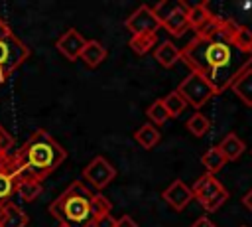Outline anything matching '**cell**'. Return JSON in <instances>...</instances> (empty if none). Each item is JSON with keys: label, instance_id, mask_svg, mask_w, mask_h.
<instances>
[{"label": "cell", "instance_id": "35", "mask_svg": "<svg viewBox=\"0 0 252 227\" xmlns=\"http://www.w3.org/2000/svg\"><path fill=\"white\" fill-rule=\"evenodd\" d=\"M59 227H63V225H59Z\"/></svg>", "mask_w": 252, "mask_h": 227}, {"label": "cell", "instance_id": "12", "mask_svg": "<svg viewBox=\"0 0 252 227\" xmlns=\"http://www.w3.org/2000/svg\"><path fill=\"white\" fill-rule=\"evenodd\" d=\"M28 221V213L14 201L0 203V227H26Z\"/></svg>", "mask_w": 252, "mask_h": 227}, {"label": "cell", "instance_id": "29", "mask_svg": "<svg viewBox=\"0 0 252 227\" xmlns=\"http://www.w3.org/2000/svg\"><path fill=\"white\" fill-rule=\"evenodd\" d=\"M14 150H18V148H16V142H14V136L0 124V154L14 152Z\"/></svg>", "mask_w": 252, "mask_h": 227}, {"label": "cell", "instance_id": "27", "mask_svg": "<svg viewBox=\"0 0 252 227\" xmlns=\"http://www.w3.org/2000/svg\"><path fill=\"white\" fill-rule=\"evenodd\" d=\"M14 193H16V176L0 172V203L10 201Z\"/></svg>", "mask_w": 252, "mask_h": 227}, {"label": "cell", "instance_id": "20", "mask_svg": "<svg viewBox=\"0 0 252 227\" xmlns=\"http://www.w3.org/2000/svg\"><path fill=\"white\" fill-rule=\"evenodd\" d=\"M41 191H43L41 182H35V180H16V193L24 201H33Z\"/></svg>", "mask_w": 252, "mask_h": 227}, {"label": "cell", "instance_id": "14", "mask_svg": "<svg viewBox=\"0 0 252 227\" xmlns=\"http://www.w3.org/2000/svg\"><path fill=\"white\" fill-rule=\"evenodd\" d=\"M217 148L220 150V154L224 156V160H226V162H234V160H238V158L244 154L246 144L238 138V134L228 132V134H226V136L217 144Z\"/></svg>", "mask_w": 252, "mask_h": 227}, {"label": "cell", "instance_id": "26", "mask_svg": "<svg viewBox=\"0 0 252 227\" xmlns=\"http://www.w3.org/2000/svg\"><path fill=\"white\" fill-rule=\"evenodd\" d=\"M232 43L244 51H252V28L248 26H240L236 28L234 32V38H232Z\"/></svg>", "mask_w": 252, "mask_h": 227}, {"label": "cell", "instance_id": "32", "mask_svg": "<svg viewBox=\"0 0 252 227\" xmlns=\"http://www.w3.org/2000/svg\"><path fill=\"white\" fill-rule=\"evenodd\" d=\"M191 227H217V225H215L207 215H203V217H197V221H193Z\"/></svg>", "mask_w": 252, "mask_h": 227}, {"label": "cell", "instance_id": "21", "mask_svg": "<svg viewBox=\"0 0 252 227\" xmlns=\"http://www.w3.org/2000/svg\"><path fill=\"white\" fill-rule=\"evenodd\" d=\"M201 162H203V166H205V170H207V174H217L224 164H226V160H224V156L220 154V150L217 148V146H211L205 154H203V158H201Z\"/></svg>", "mask_w": 252, "mask_h": 227}, {"label": "cell", "instance_id": "34", "mask_svg": "<svg viewBox=\"0 0 252 227\" xmlns=\"http://www.w3.org/2000/svg\"><path fill=\"white\" fill-rule=\"evenodd\" d=\"M242 227H246V225H242Z\"/></svg>", "mask_w": 252, "mask_h": 227}, {"label": "cell", "instance_id": "23", "mask_svg": "<svg viewBox=\"0 0 252 227\" xmlns=\"http://www.w3.org/2000/svg\"><path fill=\"white\" fill-rule=\"evenodd\" d=\"M185 126L189 128V132H191V134H195V136H205V134L209 132L211 122H209V118H207L203 113H199V111H197L195 114H191V116L187 118Z\"/></svg>", "mask_w": 252, "mask_h": 227}, {"label": "cell", "instance_id": "4", "mask_svg": "<svg viewBox=\"0 0 252 227\" xmlns=\"http://www.w3.org/2000/svg\"><path fill=\"white\" fill-rule=\"evenodd\" d=\"M191 193L209 213L220 209V205H224L228 199V189H224V186L213 174H203L197 178L191 186Z\"/></svg>", "mask_w": 252, "mask_h": 227}, {"label": "cell", "instance_id": "9", "mask_svg": "<svg viewBox=\"0 0 252 227\" xmlns=\"http://www.w3.org/2000/svg\"><path fill=\"white\" fill-rule=\"evenodd\" d=\"M85 45H87V39H85L75 28H69L67 32H63V34L59 36V39L55 41V47H57L67 59H71V61H75V59L81 57V51L85 49Z\"/></svg>", "mask_w": 252, "mask_h": 227}, {"label": "cell", "instance_id": "13", "mask_svg": "<svg viewBox=\"0 0 252 227\" xmlns=\"http://www.w3.org/2000/svg\"><path fill=\"white\" fill-rule=\"evenodd\" d=\"M106 55H108V51H106V47L100 43V41H96V39H87V45H85V49L81 51V61L87 65V67H91V69H94V67H98L104 59H106Z\"/></svg>", "mask_w": 252, "mask_h": 227}, {"label": "cell", "instance_id": "16", "mask_svg": "<svg viewBox=\"0 0 252 227\" xmlns=\"http://www.w3.org/2000/svg\"><path fill=\"white\" fill-rule=\"evenodd\" d=\"M230 89L246 107H252V69H246L242 75H238Z\"/></svg>", "mask_w": 252, "mask_h": 227}, {"label": "cell", "instance_id": "3", "mask_svg": "<svg viewBox=\"0 0 252 227\" xmlns=\"http://www.w3.org/2000/svg\"><path fill=\"white\" fill-rule=\"evenodd\" d=\"M91 199H93V191L87 189L83 182L75 180L55 201L49 203L47 209L63 227H91L93 225Z\"/></svg>", "mask_w": 252, "mask_h": 227}, {"label": "cell", "instance_id": "19", "mask_svg": "<svg viewBox=\"0 0 252 227\" xmlns=\"http://www.w3.org/2000/svg\"><path fill=\"white\" fill-rule=\"evenodd\" d=\"M130 49L136 55H146L152 47L158 45V34H140V36H132L128 41Z\"/></svg>", "mask_w": 252, "mask_h": 227}, {"label": "cell", "instance_id": "1", "mask_svg": "<svg viewBox=\"0 0 252 227\" xmlns=\"http://www.w3.org/2000/svg\"><path fill=\"white\" fill-rule=\"evenodd\" d=\"M181 59L191 73L201 75L220 95L226 91L238 75L252 65V51H244L232 43V39L219 38H193L183 49Z\"/></svg>", "mask_w": 252, "mask_h": 227}, {"label": "cell", "instance_id": "25", "mask_svg": "<svg viewBox=\"0 0 252 227\" xmlns=\"http://www.w3.org/2000/svg\"><path fill=\"white\" fill-rule=\"evenodd\" d=\"M110 209H112V203L108 197H104L102 193H93V199H91L93 219H98L102 215H110Z\"/></svg>", "mask_w": 252, "mask_h": 227}, {"label": "cell", "instance_id": "8", "mask_svg": "<svg viewBox=\"0 0 252 227\" xmlns=\"http://www.w3.org/2000/svg\"><path fill=\"white\" fill-rule=\"evenodd\" d=\"M126 30L132 34V36H140V34H158V28H159V20L156 18L154 10L146 4L138 6L124 22Z\"/></svg>", "mask_w": 252, "mask_h": 227}, {"label": "cell", "instance_id": "17", "mask_svg": "<svg viewBox=\"0 0 252 227\" xmlns=\"http://www.w3.org/2000/svg\"><path fill=\"white\" fill-rule=\"evenodd\" d=\"M211 16H213V12L209 10L207 2H199V4H189V6H187L189 28H193V30H199Z\"/></svg>", "mask_w": 252, "mask_h": 227}, {"label": "cell", "instance_id": "30", "mask_svg": "<svg viewBox=\"0 0 252 227\" xmlns=\"http://www.w3.org/2000/svg\"><path fill=\"white\" fill-rule=\"evenodd\" d=\"M93 227H116V219L112 215H102L98 219H93Z\"/></svg>", "mask_w": 252, "mask_h": 227}, {"label": "cell", "instance_id": "18", "mask_svg": "<svg viewBox=\"0 0 252 227\" xmlns=\"http://www.w3.org/2000/svg\"><path fill=\"white\" fill-rule=\"evenodd\" d=\"M134 138H136V142H138L142 148L150 150V148H154V146L159 142V130H158L154 124L146 122V124H142V126L134 132Z\"/></svg>", "mask_w": 252, "mask_h": 227}, {"label": "cell", "instance_id": "22", "mask_svg": "<svg viewBox=\"0 0 252 227\" xmlns=\"http://www.w3.org/2000/svg\"><path fill=\"white\" fill-rule=\"evenodd\" d=\"M161 103H163V107H165L169 118H171V116H179V114L187 109L185 99H183L177 91H171L169 95H165V99H161Z\"/></svg>", "mask_w": 252, "mask_h": 227}, {"label": "cell", "instance_id": "28", "mask_svg": "<svg viewBox=\"0 0 252 227\" xmlns=\"http://www.w3.org/2000/svg\"><path fill=\"white\" fill-rule=\"evenodd\" d=\"M181 2H183V0H161V2H158L152 10H154L156 18L161 22V20H163V18H167L173 10H177V8L181 6Z\"/></svg>", "mask_w": 252, "mask_h": 227}, {"label": "cell", "instance_id": "24", "mask_svg": "<svg viewBox=\"0 0 252 227\" xmlns=\"http://www.w3.org/2000/svg\"><path fill=\"white\" fill-rule=\"evenodd\" d=\"M146 116L150 118V124H165V120H169V114L161 103V99H156L148 109H146Z\"/></svg>", "mask_w": 252, "mask_h": 227}, {"label": "cell", "instance_id": "6", "mask_svg": "<svg viewBox=\"0 0 252 227\" xmlns=\"http://www.w3.org/2000/svg\"><path fill=\"white\" fill-rule=\"evenodd\" d=\"M175 91L185 99L187 105H191L197 111L215 95L213 87L201 75H197V73H189L185 79H181V83L177 85Z\"/></svg>", "mask_w": 252, "mask_h": 227}, {"label": "cell", "instance_id": "5", "mask_svg": "<svg viewBox=\"0 0 252 227\" xmlns=\"http://www.w3.org/2000/svg\"><path fill=\"white\" fill-rule=\"evenodd\" d=\"M30 57V47L14 34L0 38V85Z\"/></svg>", "mask_w": 252, "mask_h": 227}, {"label": "cell", "instance_id": "2", "mask_svg": "<svg viewBox=\"0 0 252 227\" xmlns=\"http://www.w3.org/2000/svg\"><path fill=\"white\" fill-rule=\"evenodd\" d=\"M67 158L65 148L43 128L30 134L24 146L18 148V170L16 180H35L43 182L51 172H55Z\"/></svg>", "mask_w": 252, "mask_h": 227}, {"label": "cell", "instance_id": "10", "mask_svg": "<svg viewBox=\"0 0 252 227\" xmlns=\"http://www.w3.org/2000/svg\"><path fill=\"white\" fill-rule=\"evenodd\" d=\"M163 201L167 205H171L175 211H181L185 209V205L193 199V193H191V188L183 182V180H173L161 193Z\"/></svg>", "mask_w": 252, "mask_h": 227}, {"label": "cell", "instance_id": "11", "mask_svg": "<svg viewBox=\"0 0 252 227\" xmlns=\"http://www.w3.org/2000/svg\"><path fill=\"white\" fill-rule=\"evenodd\" d=\"M187 2H181V6L177 8V10H173L167 18H163L161 22H159V26L161 28H165V32L167 34H171V36H175V38H179V36H183L185 34V30L189 28V20H187Z\"/></svg>", "mask_w": 252, "mask_h": 227}, {"label": "cell", "instance_id": "7", "mask_svg": "<svg viewBox=\"0 0 252 227\" xmlns=\"http://www.w3.org/2000/svg\"><path fill=\"white\" fill-rule=\"evenodd\" d=\"M83 176L87 178V182L94 188V189H104L116 176L114 166L102 158V156H94L85 168H83Z\"/></svg>", "mask_w": 252, "mask_h": 227}, {"label": "cell", "instance_id": "33", "mask_svg": "<svg viewBox=\"0 0 252 227\" xmlns=\"http://www.w3.org/2000/svg\"><path fill=\"white\" fill-rule=\"evenodd\" d=\"M242 205H244L248 211H252V189H248V191L244 193V197H242Z\"/></svg>", "mask_w": 252, "mask_h": 227}, {"label": "cell", "instance_id": "31", "mask_svg": "<svg viewBox=\"0 0 252 227\" xmlns=\"http://www.w3.org/2000/svg\"><path fill=\"white\" fill-rule=\"evenodd\" d=\"M116 227H138V223L134 221V217L130 215H122L116 219Z\"/></svg>", "mask_w": 252, "mask_h": 227}, {"label": "cell", "instance_id": "15", "mask_svg": "<svg viewBox=\"0 0 252 227\" xmlns=\"http://www.w3.org/2000/svg\"><path fill=\"white\" fill-rule=\"evenodd\" d=\"M154 57L161 67H173L181 59V49L173 41H161L154 49Z\"/></svg>", "mask_w": 252, "mask_h": 227}]
</instances>
